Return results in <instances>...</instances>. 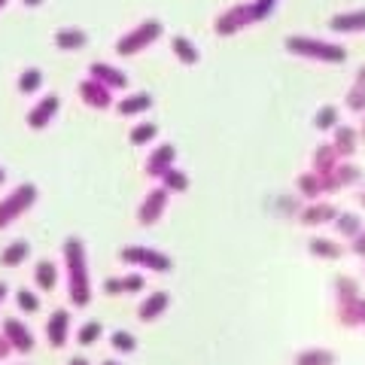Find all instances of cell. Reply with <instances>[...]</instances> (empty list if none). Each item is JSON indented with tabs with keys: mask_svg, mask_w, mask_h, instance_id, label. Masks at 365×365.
Returning a JSON list of instances; mask_svg holds the SVG:
<instances>
[{
	"mask_svg": "<svg viewBox=\"0 0 365 365\" xmlns=\"http://www.w3.org/2000/svg\"><path fill=\"white\" fill-rule=\"evenodd\" d=\"M64 271H67V295L76 307H86L91 302V280H88V262H86V244L79 237H67L61 247Z\"/></svg>",
	"mask_w": 365,
	"mask_h": 365,
	"instance_id": "cell-1",
	"label": "cell"
},
{
	"mask_svg": "<svg viewBox=\"0 0 365 365\" xmlns=\"http://www.w3.org/2000/svg\"><path fill=\"white\" fill-rule=\"evenodd\" d=\"M277 4L280 0H247V4H235V6H228L225 13L216 16L213 28H216L220 37H232V34L256 25V21H265Z\"/></svg>",
	"mask_w": 365,
	"mask_h": 365,
	"instance_id": "cell-2",
	"label": "cell"
},
{
	"mask_svg": "<svg viewBox=\"0 0 365 365\" xmlns=\"http://www.w3.org/2000/svg\"><path fill=\"white\" fill-rule=\"evenodd\" d=\"M287 52L299 55L304 61H319V64H341L347 58V49L341 43L319 40V37H311V34H292V37H287Z\"/></svg>",
	"mask_w": 365,
	"mask_h": 365,
	"instance_id": "cell-3",
	"label": "cell"
},
{
	"mask_svg": "<svg viewBox=\"0 0 365 365\" xmlns=\"http://www.w3.org/2000/svg\"><path fill=\"white\" fill-rule=\"evenodd\" d=\"M165 34V25L158 19H143L140 25H134L122 34V37L116 40V52L122 55V58H131V55H140L146 52L153 43H158V37Z\"/></svg>",
	"mask_w": 365,
	"mask_h": 365,
	"instance_id": "cell-4",
	"label": "cell"
},
{
	"mask_svg": "<svg viewBox=\"0 0 365 365\" xmlns=\"http://www.w3.org/2000/svg\"><path fill=\"white\" fill-rule=\"evenodd\" d=\"M37 198H40V192L34 182H19L6 198H0V232H4L6 225H13L28 207H34Z\"/></svg>",
	"mask_w": 365,
	"mask_h": 365,
	"instance_id": "cell-5",
	"label": "cell"
},
{
	"mask_svg": "<svg viewBox=\"0 0 365 365\" xmlns=\"http://www.w3.org/2000/svg\"><path fill=\"white\" fill-rule=\"evenodd\" d=\"M119 259L125 262V265H131V268L158 271V274H168L170 268H174V262H170L168 253H162V250H155V247H143V244H128V247H122Z\"/></svg>",
	"mask_w": 365,
	"mask_h": 365,
	"instance_id": "cell-6",
	"label": "cell"
},
{
	"mask_svg": "<svg viewBox=\"0 0 365 365\" xmlns=\"http://www.w3.org/2000/svg\"><path fill=\"white\" fill-rule=\"evenodd\" d=\"M76 95H79V101H83L86 107H91V110H110V107H113V88H107L104 83H98L95 76L79 79Z\"/></svg>",
	"mask_w": 365,
	"mask_h": 365,
	"instance_id": "cell-7",
	"label": "cell"
},
{
	"mask_svg": "<svg viewBox=\"0 0 365 365\" xmlns=\"http://www.w3.org/2000/svg\"><path fill=\"white\" fill-rule=\"evenodd\" d=\"M58 110H61V98H58V95H43V98H37V104H34V107L28 110V116H25L28 128H31V131L49 128L52 119L58 116Z\"/></svg>",
	"mask_w": 365,
	"mask_h": 365,
	"instance_id": "cell-8",
	"label": "cell"
},
{
	"mask_svg": "<svg viewBox=\"0 0 365 365\" xmlns=\"http://www.w3.org/2000/svg\"><path fill=\"white\" fill-rule=\"evenodd\" d=\"M168 198H170V192L158 182V186L140 201V207H137V220H140V225H155L158 220L165 216L168 210Z\"/></svg>",
	"mask_w": 365,
	"mask_h": 365,
	"instance_id": "cell-9",
	"label": "cell"
},
{
	"mask_svg": "<svg viewBox=\"0 0 365 365\" xmlns=\"http://www.w3.org/2000/svg\"><path fill=\"white\" fill-rule=\"evenodd\" d=\"M170 168H177V146L174 143H158L155 150L146 155V174L153 180H162Z\"/></svg>",
	"mask_w": 365,
	"mask_h": 365,
	"instance_id": "cell-10",
	"label": "cell"
},
{
	"mask_svg": "<svg viewBox=\"0 0 365 365\" xmlns=\"http://www.w3.org/2000/svg\"><path fill=\"white\" fill-rule=\"evenodd\" d=\"M319 180H323V195H332V192L350 186V182H359L362 180V170L356 165H350V162H341L335 170H329V174H319Z\"/></svg>",
	"mask_w": 365,
	"mask_h": 365,
	"instance_id": "cell-11",
	"label": "cell"
},
{
	"mask_svg": "<svg viewBox=\"0 0 365 365\" xmlns=\"http://www.w3.org/2000/svg\"><path fill=\"white\" fill-rule=\"evenodd\" d=\"M338 302V323L344 329H365V299L356 295H347V299H335Z\"/></svg>",
	"mask_w": 365,
	"mask_h": 365,
	"instance_id": "cell-12",
	"label": "cell"
},
{
	"mask_svg": "<svg viewBox=\"0 0 365 365\" xmlns=\"http://www.w3.org/2000/svg\"><path fill=\"white\" fill-rule=\"evenodd\" d=\"M4 335H6L9 344H13L16 353H31V350H34V335H31V329L21 323V319H16V317H6V319H4Z\"/></svg>",
	"mask_w": 365,
	"mask_h": 365,
	"instance_id": "cell-13",
	"label": "cell"
},
{
	"mask_svg": "<svg viewBox=\"0 0 365 365\" xmlns=\"http://www.w3.org/2000/svg\"><path fill=\"white\" fill-rule=\"evenodd\" d=\"M67 335H71V314L58 307V311H52L49 323H46V338H49V347L61 350L67 344Z\"/></svg>",
	"mask_w": 365,
	"mask_h": 365,
	"instance_id": "cell-14",
	"label": "cell"
},
{
	"mask_svg": "<svg viewBox=\"0 0 365 365\" xmlns=\"http://www.w3.org/2000/svg\"><path fill=\"white\" fill-rule=\"evenodd\" d=\"M299 220L304 225H329V222H335L338 220V207H332V204H326V201H311V204H304L302 213H299Z\"/></svg>",
	"mask_w": 365,
	"mask_h": 365,
	"instance_id": "cell-15",
	"label": "cell"
},
{
	"mask_svg": "<svg viewBox=\"0 0 365 365\" xmlns=\"http://www.w3.org/2000/svg\"><path fill=\"white\" fill-rule=\"evenodd\" d=\"M88 76H95L98 83H104L107 88H113V91H122V88H128V76H125L119 67H113V64H107V61H95L88 67Z\"/></svg>",
	"mask_w": 365,
	"mask_h": 365,
	"instance_id": "cell-16",
	"label": "cell"
},
{
	"mask_svg": "<svg viewBox=\"0 0 365 365\" xmlns=\"http://www.w3.org/2000/svg\"><path fill=\"white\" fill-rule=\"evenodd\" d=\"M329 28L335 34H365V9H350L329 19Z\"/></svg>",
	"mask_w": 365,
	"mask_h": 365,
	"instance_id": "cell-17",
	"label": "cell"
},
{
	"mask_svg": "<svg viewBox=\"0 0 365 365\" xmlns=\"http://www.w3.org/2000/svg\"><path fill=\"white\" fill-rule=\"evenodd\" d=\"M88 46V34L83 28H58L55 31V49L61 52H79Z\"/></svg>",
	"mask_w": 365,
	"mask_h": 365,
	"instance_id": "cell-18",
	"label": "cell"
},
{
	"mask_svg": "<svg viewBox=\"0 0 365 365\" xmlns=\"http://www.w3.org/2000/svg\"><path fill=\"white\" fill-rule=\"evenodd\" d=\"M168 304H170V295L158 289V292H153V295H146L143 299V304L137 307V317H140L143 323H153V319H158L168 311Z\"/></svg>",
	"mask_w": 365,
	"mask_h": 365,
	"instance_id": "cell-19",
	"label": "cell"
},
{
	"mask_svg": "<svg viewBox=\"0 0 365 365\" xmlns=\"http://www.w3.org/2000/svg\"><path fill=\"white\" fill-rule=\"evenodd\" d=\"M146 110H153V95L150 91H134V95L122 98L116 104L119 116H140V113H146Z\"/></svg>",
	"mask_w": 365,
	"mask_h": 365,
	"instance_id": "cell-20",
	"label": "cell"
},
{
	"mask_svg": "<svg viewBox=\"0 0 365 365\" xmlns=\"http://www.w3.org/2000/svg\"><path fill=\"white\" fill-rule=\"evenodd\" d=\"M332 146L338 150L341 158H350L359 146V131H353L350 125H338V128L332 131Z\"/></svg>",
	"mask_w": 365,
	"mask_h": 365,
	"instance_id": "cell-21",
	"label": "cell"
},
{
	"mask_svg": "<svg viewBox=\"0 0 365 365\" xmlns=\"http://www.w3.org/2000/svg\"><path fill=\"white\" fill-rule=\"evenodd\" d=\"M34 280H37V287L43 292H52L55 283H58V265H55L52 259H40L37 265H34Z\"/></svg>",
	"mask_w": 365,
	"mask_h": 365,
	"instance_id": "cell-22",
	"label": "cell"
},
{
	"mask_svg": "<svg viewBox=\"0 0 365 365\" xmlns=\"http://www.w3.org/2000/svg\"><path fill=\"white\" fill-rule=\"evenodd\" d=\"M341 165V155L332 143H319L314 150V170L317 174H329V170H335Z\"/></svg>",
	"mask_w": 365,
	"mask_h": 365,
	"instance_id": "cell-23",
	"label": "cell"
},
{
	"mask_svg": "<svg viewBox=\"0 0 365 365\" xmlns=\"http://www.w3.org/2000/svg\"><path fill=\"white\" fill-rule=\"evenodd\" d=\"M170 52L177 55V61H182L186 67L198 64V46L192 43L189 37H182V34H177V37H170Z\"/></svg>",
	"mask_w": 365,
	"mask_h": 365,
	"instance_id": "cell-24",
	"label": "cell"
},
{
	"mask_svg": "<svg viewBox=\"0 0 365 365\" xmlns=\"http://www.w3.org/2000/svg\"><path fill=\"white\" fill-rule=\"evenodd\" d=\"M28 256H31V244L28 241H13V244L4 247V253H0V265L4 268H19Z\"/></svg>",
	"mask_w": 365,
	"mask_h": 365,
	"instance_id": "cell-25",
	"label": "cell"
},
{
	"mask_svg": "<svg viewBox=\"0 0 365 365\" xmlns=\"http://www.w3.org/2000/svg\"><path fill=\"white\" fill-rule=\"evenodd\" d=\"M295 186H299V195L304 201H317L319 195H323V180H319L317 170H307V174H302L299 180H295Z\"/></svg>",
	"mask_w": 365,
	"mask_h": 365,
	"instance_id": "cell-26",
	"label": "cell"
},
{
	"mask_svg": "<svg viewBox=\"0 0 365 365\" xmlns=\"http://www.w3.org/2000/svg\"><path fill=\"white\" fill-rule=\"evenodd\" d=\"M335 353L323 347H307L302 353H295V365H335Z\"/></svg>",
	"mask_w": 365,
	"mask_h": 365,
	"instance_id": "cell-27",
	"label": "cell"
},
{
	"mask_svg": "<svg viewBox=\"0 0 365 365\" xmlns=\"http://www.w3.org/2000/svg\"><path fill=\"white\" fill-rule=\"evenodd\" d=\"M16 86H19L21 95H37V91L43 88V71L40 67H25V71L19 73Z\"/></svg>",
	"mask_w": 365,
	"mask_h": 365,
	"instance_id": "cell-28",
	"label": "cell"
},
{
	"mask_svg": "<svg viewBox=\"0 0 365 365\" xmlns=\"http://www.w3.org/2000/svg\"><path fill=\"white\" fill-rule=\"evenodd\" d=\"M307 250H311V256H317V259H341V244L329 241V237H311Z\"/></svg>",
	"mask_w": 365,
	"mask_h": 365,
	"instance_id": "cell-29",
	"label": "cell"
},
{
	"mask_svg": "<svg viewBox=\"0 0 365 365\" xmlns=\"http://www.w3.org/2000/svg\"><path fill=\"white\" fill-rule=\"evenodd\" d=\"M338 125H341V122H338V107L326 104V107L317 110V116H314V128H317V131H335Z\"/></svg>",
	"mask_w": 365,
	"mask_h": 365,
	"instance_id": "cell-30",
	"label": "cell"
},
{
	"mask_svg": "<svg viewBox=\"0 0 365 365\" xmlns=\"http://www.w3.org/2000/svg\"><path fill=\"white\" fill-rule=\"evenodd\" d=\"M155 134H158V125H155V122H140V125H134V128H131L128 140H131L134 146H146V143L155 140Z\"/></svg>",
	"mask_w": 365,
	"mask_h": 365,
	"instance_id": "cell-31",
	"label": "cell"
},
{
	"mask_svg": "<svg viewBox=\"0 0 365 365\" xmlns=\"http://www.w3.org/2000/svg\"><path fill=\"white\" fill-rule=\"evenodd\" d=\"M335 232H338V235H344V237H356V235L362 232V220H359L356 213H338Z\"/></svg>",
	"mask_w": 365,
	"mask_h": 365,
	"instance_id": "cell-32",
	"label": "cell"
},
{
	"mask_svg": "<svg viewBox=\"0 0 365 365\" xmlns=\"http://www.w3.org/2000/svg\"><path fill=\"white\" fill-rule=\"evenodd\" d=\"M158 182H162L168 192H186V189H189V177L182 174V170H177V168H170Z\"/></svg>",
	"mask_w": 365,
	"mask_h": 365,
	"instance_id": "cell-33",
	"label": "cell"
},
{
	"mask_svg": "<svg viewBox=\"0 0 365 365\" xmlns=\"http://www.w3.org/2000/svg\"><path fill=\"white\" fill-rule=\"evenodd\" d=\"M101 335H104V329H101V323L91 319V323H83V329L76 332V341L83 347H91V344H98V341H101Z\"/></svg>",
	"mask_w": 365,
	"mask_h": 365,
	"instance_id": "cell-34",
	"label": "cell"
},
{
	"mask_svg": "<svg viewBox=\"0 0 365 365\" xmlns=\"http://www.w3.org/2000/svg\"><path fill=\"white\" fill-rule=\"evenodd\" d=\"M16 304H19V311H21V314H37L40 295L34 292V289H19V292H16Z\"/></svg>",
	"mask_w": 365,
	"mask_h": 365,
	"instance_id": "cell-35",
	"label": "cell"
},
{
	"mask_svg": "<svg viewBox=\"0 0 365 365\" xmlns=\"http://www.w3.org/2000/svg\"><path fill=\"white\" fill-rule=\"evenodd\" d=\"M110 344L116 347L119 353H134V350H137V338H134L131 332H125V329H119V332L110 335Z\"/></svg>",
	"mask_w": 365,
	"mask_h": 365,
	"instance_id": "cell-36",
	"label": "cell"
},
{
	"mask_svg": "<svg viewBox=\"0 0 365 365\" xmlns=\"http://www.w3.org/2000/svg\"><path fill=\"white\" fill-rule=\"evenodd\" d=\"M302 207H304V198H302V195H283V198L277 201V210H280L283 216H299Z\"/></svg>",
	"mask_w": 365,
	"mask_h": 365,
	"instance_id": "cell-37",
	"label": "cell"
},
{
	"mask_svg": "<svg viewBox=\"0 0 365 365\" xmlns=\"http://www.w3.org/2000/svg\"><path fill=\"white\" fill-rule=\"evenodd\" d=\"M344 104H347V110H353V113H365V88H356V86H353V88L347 91Z\"/></svg>",
	"mask_w": 365,
	"mask_h": 365,
	"instance_id": "cell-38",
	"label": "cell"
},
{
	"mask_svg": "<svg viewBox=\"0 0 365 365\" xmlns=\"http://www.w3.org/2000/svg\"><path fill=\"white\" fill-rule=\"evenodd\" d=\"M359 287H356V280H350V277H335V299H347V295H356Z\"/></svg>",
	"mask_w": 365,
	"mask_h": 365,
	"instance_id": "cell-39",
	"label": "cell"
},
{
	"mask_svg": "<svg viewBox=\"0 0 365 365\" xmlns=\"http://www.w3.org/2000/svg\"><path fill=\"white\" fill-rule=\"evenodd\" d=\"M143 274H137V271H131V274H125V277H122V289L125 292H140L143 289Z\"/></svg>",
	"mask_w": 365,
	"mask_h": 365,
	"instance_id": "cell-40",
	"label": "cell"
},
{
	"mask_svg": "<svg viewBox=\"0 0 365 365\" xmlns=\"http://www.w3.org/2000/svg\"><path fill=\"white\" fill-rule=\"evenodd\" d=\"M104 292H107V295H125V289H122V277H110V280H104Z\"/></svg>",
	"mask_w": 365,
	"mask_h": 365,
	"instance_id": "cell-41",
	"label": "cell"
},
{
	"mask_svg": "<svg viewBox=\"0 0 365 365\" xmlns=\"http://www.w3.org/2000/svg\"><path fill=\"white\" fill-rule=\"evenodd\" d=\"M350 247L356 256H365V232H359L356 237H350Z\"/></svg>",
	"mask_w": 365,
	"mask_h": 365,
	"instance_id": "cell-42",
	"label": "cell"
},
{
	"mask_svg": "<svg viewBox=\"0 0 365 365\" xmlns=\"http://www.w3.org/2000/svg\"><path fill=\"white\" fill-rule=\"evenodd\" d=\"M9 353H16V350H13V344H9V341H6V335L0 332V362H4V359L9 356Z\"/></svg>",
	"mask_w": 365,
	"mask_h": 365,
	"instance_id": "cell-43",
	"label": "cell"
},
{
	"mask_svg": "<svg viewBox=\"0 0 365 365\" xmlns=\"http://www.w3.org/2000/svg\"><path fill=\"white\" fill-rule=\"evenodd\" d=\"M353 86H356V88H365V64L356 71V79H353Z\"/></svg>",
	"mask_w": 365,
	"mask_h": 365,
	"instance_id": "cell-44",
	"label": "cell"
},
{
	"mask_svg": "<svg viewBox=\"0 0 365 365\" xmlns=\"http://www.w3.org/2000/svg\"><path fill=\"white\" fill-rule=\"evenodd\" d=\"M67 365H91V362H88L86 356H73V359H71V362H67Z\"/></svg>",
	"mask_w": 365,
	"mask_h": 365,
	"instance_id": "cell-45",
	"label": "cell"
},
{
	"mask_svg": "<svg viewBox=\"0 0 365 365\" xmlns=\"http://www.w3.org/2000/svg\"><path fill=\"white\" fill-rule=\"evenodd\" d=\"M359 140L365 143V113H362V125H359Z\"/></svg>",
	"mask_w": 365,
	"mask_h": 365,
	"instance_id": "cell-46",
	"label": "cell"
},
{
	"mask_svg": "<svg viewBox=\"0 0 365 365\" xmlns=\"http://www.w3.org/2000/svg\"><path fill=\"white\" fill-rule=\"evenodd\" d=\"M6 292H9V289H6V283H0V304H4V299H6Z\"/></svg>",
	"mask_w": 365,
	"mask_h": 365,
	"instance_id": "cell-47",
	"label": "cell"
},
{
	"mask_svg": "<svg viewBox=\"0 0 365 365\" xmlns=\"http://www.w3.org/2000/svg\"><path fill=\"white\" fill-rule=\"evenodd\" d=\"M21 4H25V6H40L43 0H21Z\"/></svg>",
	"mask_w": 365,
	"mask_h": 365,
	"instance_id": "cell-48",
	"label": "cell"
},
{
	"mask_svg": "<svg viewBox=\"0 0 365 365\" xmlns=\"http://www.w3.org/2000/svg\"><path fill=\"white\" fill-rule=\"evenodd\" d=\"M0 182H6V170H4V165H0Z\"/></svg>",
	"mask_w": 365,
	"mask_h": 365,
	"instance_id": "cell-49",
	"label": "cell"
},
{
	"mask_svg": "<svg viewBox=\"0 0 365 365\" xmlns=\"http://www.w3.org/2000/svg\"><path fill=\"white\" fill-rule=\"evenodd\" d=\"M359 204H362V207H365V189L359 192Z\"/></svg>",
	"mask_w": 365,
	"mask_h": 365,
	"instance_id": "cell-50",
	"label": "cell"
},
{
	"mask_svg": "<svg viewBox=\"0 0 365 365\" xmlns=\"http://www.w3.org/2000/svg\"><path fill=\"white\" fill-rule=\"evenodd\" d=\"M104 365H119V362H113V359H107V362H104Z\"/></svg>",
	"mask_w": 365,
	"mask_h": 365,
	"instance_id": "cell-51",
	"label": "cell"
},
{
	"mask_svg": "<svg viewBox=\"0 0 365 365\" xmlns=\"http://www.w3.org/2000/svg\"><path fill=\"white\" fill-rule=\"evenodd\" d=\"M4 6H6V0H0V9H4Z\"/></svg>",
	"mask_w": 365,
	"mask_h": 365,
	"instance_id": "cell-52",
	"label": "cell"
}]
</instances>
